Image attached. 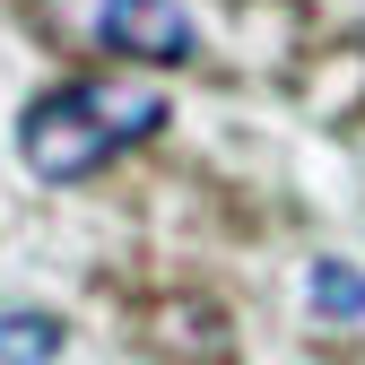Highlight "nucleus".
Wrapping results in <instances>:
<instances>
[{"label":"nucleus","mask_w":365,"mask_h":365,"mask_svg":"<svg viewBox=\"0 0 365 365\" xmlns=\"http://www.w3.org/2000/svg\"><path fill=\"white\" fill-rule=\"evenodd\" d=\"M165 130V96L140 78H70L53 96H35L26 122H18V157L43 174V182H78L96 174L113 148H140Z\"/></svg>","instance_id":"f257e3e1"},{"label":"nucleus","mask_w":365,"mask_h":365,"mask_svg":"<svg viewBox=\"0 0 365 365\" xmlns=\"http://www.w3.org/2000/svg\"><path fill=\"white\" fill-rule=\"evenodd\" d=\"M53 356H61L53 313H0V365H53Z\"/></svg>","instance_id":"7ed1b4c3"},{"label":"nucleus","mask_w":365,"mask_h":365,"mask_svg":"<svg viewBox=\"0 0 365 365\" xmlns=\"http://www.w3.org/2000/svg\"><path fill=\"white\" fill-rule=\"evenodd\" d=\"M313 304H322L331 322H356V313H365V269H348V261H313Z\"/></svg>","instance_id":"20e7f679"},{"label":"nucleus","mask_w":365,"mask_h":365,"mask_svg":"<svg viewBox=\"0 0 365 365\" xmlns=\"http://www.w3.org/2000/svg\"><path fill=\"white\" fill-rule=\"evenodd\" d=\"M87 43H105V53H130V61H192L200 53V26L182 18V0H87V18H78Z\"/></svg>","instance_id":"f03ea898"}]
</instances>
